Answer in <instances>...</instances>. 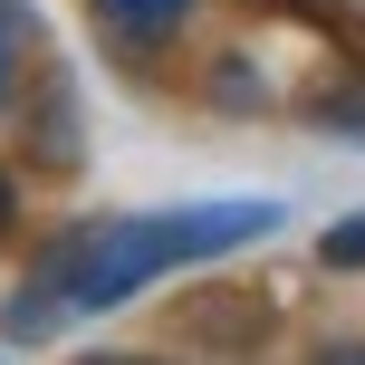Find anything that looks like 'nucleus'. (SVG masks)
<instances>
[{
  "mask_svg": "<svg viewBox=\"0 0 365 365\" xmlns=\"http://www.w3.org/2000/svg\"><path fill=\"white\" fill-rule=\"evenodd\" d=\"M317 125H327V135H356V145H365V87H327V96H317Z\"/></svg>",
  "mask_w": 365,
  "mask_h": 365,
  "instance_id": "obj_4",
  "label": "nucleus"
},
{
  "mask_svg": "<svg viewBox=\"0 0 365 365\" xmlns=\"http://www.w3.org/2000/svg\"><path fill=\"white\" fill-rule=\"evenodd\" d=\"M279 231V202H173V212H115L68 231L10 298V336H48L68 317H106L125 298H145L154 279L202 269L221 250H250Z\"/></svg>",
  "mask_w": 365,
  "mask_h": 365,
  "instance_id": "obj_1",
  "label": "nucleus"
},
{
  "mask_svg": "<svg viewBox=\"0 0 365 365\" xmlns=\"http://www.w3.org/2000/svg\"><path fill=\"white\" fill-rule=\"evenodd\" d=\"M317 259H327V269H365V212L327 221V240H317Z\"/></svg>",
  "mask_w": 365,
  "mask_h": 365,
  "instance_id": "obj_3",
  "label": "nucleus"
},
{
  "mask_svg": "<svg viewBox=\"0 0 365 365\" xmlns=\"http://www.w3.org/2000/svg\"><path fill=\"white\" fill-rule=\"evenodd\" d=\"M96 38H106L115 58H154L164 38H182V19H192V0H87Z\"/></svg>",
  "mask_w": 365,
  "mask_h": 365,
  "instance_id": "obj_2",
  "label": "nucleus"
},
{
  "mask_svg": "<svg viewBox=\"0 0 365 365\" xmlns=\"http://www.w3.org/2000/svg\"><path fill=\"white\" fill-rule=\"evenodd\" d=\"M0 231H10V173H0Z\"/></svg>",
  "mask_w": 365,
  "mask_h": 365,
  "instance_id": "obj_8",
  "label": "nucleus"
},
{
  "mask_svg": "<svg viewBox=\"0 0 365 365\" xmlns=\"http://www.w3.org/2000/svg\"><path fill=\"white\" fill-rule=\"evenodd\" d=\"M87 365H164V356H87Z\"/></svg>",
  "mask_w": 365,
  "mask_h": 365,
  "instance_id": "obj_7",
  "label": "nucleus"
},
{
  "mask_svg": "<svg viewBox=\"0 0 365 365\" xmlns=\"http://www.w3.org/2000/svg\"><path fill=\"white\" fill-rule=\"evenodd\" d=\"M317 365H365V336H336V346H317Z\"/></svg>",
  "mask_w": 365,
  "mask_h": 365,
  "instance_id": "obj_6",
  "label": "nucleus"
},
{
  "mask_svg": "<svg viewBox=\"0 0 365 365\" xmlns=\"http://www.w3.org/2000/svg\"><path fill=\"white\" fill-rule=\"evenodd\" d=\"M19 96V48H10V29H0V106Z\"/></svg>",
  "mask_w": 365,
  "mask_h": 365,
  "instance_id": "obj_5",
  "label": "nucleus"
}]
</instances>
